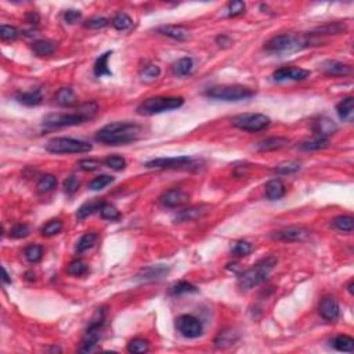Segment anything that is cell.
Wrapping results in <instances>:
<instances>
[{
  "mask_svg": "<svg viewBox=\"0 0 354 354\" xmlns=\"http://www.w3.org/2000/svg\"><path fill=\"white\" fill-rule=\"evenodd\" d=\"M205 96L212 100H219V101H241V100H248L253 97L255 92L240 84H223V86H214V87L208 88L205 92Z\"/></svg>",
  "mask_w": 354,
  "mask_h": 354,
  "instance_id": "8992f818",
  "label": "cell"
},
{
  "mask_svg": "<svg viewBox=\"0 0 354 354\" xmlns=\"http://www.w3.org/2000/svg\"><path fill=\"white\" fill-rule=\"evenodd\" d=\"M336 112L339 118L344 122H351L354 116V99L353 97H346L338 105H336Z\"/></svg>",
  "mask_w": 354,
  "mask_h": 354,
  "instance_id": "d4e9b609",
  "label": "cell"
},
{
  "mask_svg": "<svg viewBox=\"0 0 354 354\" xmlns=\"http://www.w3.org/2000/svg\"><path fill=\"white\" fill-rule=\"evenodd\" d=\"M253 250V246L248 241H237L231 245V253L237 257L248 256Z\"/></svg>",
  "mask_w": 354,
  "mask_h": 354,
  "instance_id": "74e56055",
  "label": "cell"
},
{
  "mask_svg": "<svg viewBox=\"0 0 354 354\" xmlns=\"http://www.w3.org/2000/svg\"><path fill=\"white\" fill-rule=\"evenodd\" d=\"M3 282H6V284H10L11 282L10 277H9V273H7V270H6L5 267H3Z\"/></svg>",
  "mask_w": 354,
  "mask_h": 354,
  "instance_id": "91938a15",
  "label": "cell"
},
{
  "mask_svg": "<svg viewBox=\"0 0 354 354\" xmlns=\"http://www.w3.org/2000/svg\"><path fill=\"white\" fill-rule=\"evenodd\" d=\"M20 35V32L17 29L16 26L11 25H2L0 26V39L5 40V42H11V40H16L17 37Z\"/></svg>",
  "mask_w": 354,
  "mask_h": 354,
  "instance_id": "c3c4849f",
  "label": "cell"
},
{
  "mask_svg": "<svg viewBox=\"0 0 354 354\" xmlns=\"http://www.w3.org/2000/svg\"><path fill=\"white\" fill-rule=\"evenodd\" d=\"M194 69V61L193 58L183 57L180 58L177 63L173 64V72L177 76H187L193 72Z\"/></svg>",
  "mask_w": 354,
  "mask_h": 354,
  "instance_id": "4dcf8cb0",
  "label": "cell"
},
{
  "mask_svg": "<svg viewBox=\"0 0 354 354\" xmlns=\"http://www.w3.org/2000/svg\"><path fill=\"white\" fill-rule=\"evenodd\" d=\"M184 104L183 97H151L144 100L137 107V114L143 116H152V115L162 114L167 111H173L180 108Z\"/></svg>",
  "mask_w": 354,
  "mask_h": 354,
  "instance_id": "5b68a950",
  "label": "cell"
},
{
  "mask_svg": "<svg viewBox=\"0 0 354 354\" xmlns=\"http://www.w3.org/2000/svg\"><path fill=\"white\" fill-rule=\"evenodd\" d=\"M148 350H150V343L147 342L146 339L136 338L127 343V351H130V353L143 354L147 353Z\"/></svg>",
  "mask_w": 354,
  "mask_h": 354,
  "instance_id": "60d3db41",
  "label": "cell"
},
{
  "mask_svg": "<svg viewBox=\"0 0 354 354\" xmlns=\"http://www.w3.org/2000/svg\"><path fill=\"white\" fill-rule=\"evenodd\" d=\"M209 206L206 205H201V206H191V208L180 210L179 213L174 216V222L176 223H183V222H193L199 217H203L205 214L208 213Z\"/></svg>",
  "mask_w": 354,
  "mask_h": 354,
  "instance_id": "ac0fdd59",
  "label": "cell"
},
{
  "mask_svg": "<svg viewBox=\"0 0 354 354\" xmlns=\"http://www.w3.org/2000/svg\"><path fill=\"white\" fill-rule=\"evenodd\" d=\"M332 226L342 233H351L354 229V219L347 214H342L332 220Z\"/></svg>",
  "mask_w": 354,
  "mask_h": 354,
  "instance_id": "d6a6232c",
  "label": "cell"
},
{
  "mask_svg": "<svg viewBox=\"0 0 354 354\" xmlns=\"http://www.w3.org/2000/svg\"><path fill=\"white\" fill-rule=\"evenodd\" d=\"M176 329L184 338L195 339L203 333V325L198 318L191 314H183L176 318Z\"/></svg>",
  "mask_w": 354,
  "mask_h": 354,
  "instance_id": "30bf717a",
  "label": "cell"
},
{
  "mask_svg": "<svg viewBox=\"0 0 354 354\" xmlns=\"http://www.w3.org/2000/svg\"><path fill=\"white\" fill-rule=\"evenodd\" d=\"M105 314H107V312L104 308H99L96 312L92 323L88 324L86 333H84L83 342H82V346L79 349L80 353H90V351H93L96 349V346H97L100 340V336H101V329L104 327Z\"/></svg>",
  "mask_w": 354,
  "mask_h": 354,
  "instance_id": "ba28073f",
  "label": "cell"
},
{
  "mask_svg": "<svg viewBox=\"0 0 354 354\" xmlns=\"http://www.w3.org/2000/svg\"><path fill=\"white\" fill-rule=\"evenodd\" d=\"M104 165L105 166L110 167V169H112V170L119 172V170H123V169L126 167V161L123 156L112 155V156H108V158H105Z\"/></svg>",
  "mask_w": 354,
  "mask_h": 354,
  "instance_id": "bcb514c9",
  "label": "cell"
},
{
  "mask_svg": "<svg viewBox=\"0 0 354 354\" xmlns=\"http://www.w3.org/2000/svg\"><path fill=\"white\" fill-rule=\"evenodd\" d=\"M111 22H112V26L118 31H127L133 25V20L126 13H118Z\"/></svg>",
  "mask_w": 354,
  "mask_h": 354,
  "instance_id": "8d00e7d4",
  "label": "cell"
},
{
  "mask_svg": "<svg viewBox=\"0 0 354 354\" xmlns=\"http://www.w3.org/2000/svg\"><path fill=\"white\" fill-rule=\"evenodd\" d=\"M300 169L299 163L295 162H288V163H281L274 169V172L280 173V174H289V173H295Z\"/></svg>",
  "mask_w": 354,
  "mask_h": 354,
  "instance_id": "f5cc1de1",
  "label": "cell"
},
{
  "mask_svg": "<svg viewBox=\"0 0 354 354\" xmlns=\"http://www.w3.org/2000/svg\"><path fill=\"white\" fill-rule=\"evenodd\" d=\"M80 18H82V13L79 10H67L65 11V14H64L65 22H67V24H71V25L80 21Z\"/></svg>",
  "mask_w": 354,
  "mask_h": 354,
  "instance_id": "9f6ffc18",
  "label": "cell"
},
{
  "mask_svg": "<svg viewBox=\"0 0 354 354\" xmlns=\"http://www.w3.org/2000/svg\"><path fill=\"white\" fill-rule=\"evenodd\" d=\"M353 280H351V281H350L349 282V285H347V289H349V292H350V293H353Z\"/></svg>",
  "mask_w": 354,
  "mask_h": 354,
  "instance_id": "94428289",
  "label": "cell"
},
{
  "mask_svg": "<svg viewBox=\"0 0 354 354\" xmlns=\"http://www.w3.org/2000/svg\"><path fill=\"white\" fill-rule=\"evenodd\" d=\"M100 166H101V162L96 159H83L79 162V167L84 172H93V170H97Z\"/></svg>",
  "mask_w": 354,
  "mask_h": 354,
  "instance_id": "db71d44e",
  "label": "cell"
},
{
  "mask_svg": "<svg viewBox=\"0 0 354 354\" xmlns=\"http://www.w3.org/2000/svg\"><path fill=\"white\" fill-rule=\"evenodd\" d=\"M111 54H112V52H107L104 53L103 56H100L99 58H97V61H96V64H94V75L97 76V78H101V76H110V75H112L110 71V68H108V60H110Z\"/></svg>",
  "mask_w": 354,
  "mask_h": 354,
  "instance_id": "f1b7e54d",
  "label": "cell"
},
{
  "mask_svg": "<svg viewBox=\"0 0 354 354\" xmlns=\"http://www.w3.org/2000/svg\"><path fill=\"white\" fill-rule=\"evenodd\" d=\"M194 292H198V288L190 284L187 281H180L174 284L172 288H170V295H184V293H194Z\"/></svg>",
  "mask_w": 354,
  "mask_h": 354,
  "instance_id": "b9f144b4",
  "label": "cell"
},
{
  "mask_svg": "<svg viewBox=\"0 0 354 354\" xmlns=\"http://www.w3.org/2000/svg\"><path fill=\"white\" fill-rule=\"evenodd\" d=\"M100 214H101V217H103V219L110 220V222H115V220L120 219L119 210L115 208L114 205H111V203H107V202H104L103 205H101V208H100Z\"/></svg>",
  "mask_w": 354,
  "mask_h": 354,
  "instance_id": "ab89813d",
  "label": "cell"
},
{
  "mask_svg": "<svg viewBox=\"0 0 354 354\" xmlns=\"http://www.w3.org/2000/svg\"><path fill=\"white\" fill-rule=\"evenodd\" d=\"M238 338H240V335H238V332H235L233 328L223 329L214 338V346L217 349H226V347L233 346L238 340Z\"/></svg>",
  "mask_w": 354,
  "mask_h": 354,
  "instance_id": "7402d4cb",
  "label": "cell"
},
{
  "mask_svg": "<svg viewBox=\"0 0 354 354\" xmlns=\"http://www.w3.org/2000/svg\"><path fill=\"white\" fill-rule=\"evenodd\" d=\"M63 227L64 226L61 220L54 219L45 224L40 231H42V235H45V237H53V235H57L58 233H61Z\"/></svg>",
  "mask_w": 354,
  "mask_h": 354,
  "instance_id": "7bdbcfd3",
  "label": "cell"
},
{
  "mask_svg": "<svg viewBox=\"0 0 354 354\" xmlns=\"http://www.w3.org/2000/svg\"><path fill=\"white\" fill-rule=\"evenodd\" d=\"M266 198L269 201H278L281 199L285 193H287V188H285V184L280 180V179H273L270 182L266 184L264 187Z\"/></svg>",
  "mask_w": 354,
  "mask_h": 354,
  "instance_id": "d6986e66",
  "label": "cell"
},
{
  "mask_svg": "<svg viewBox=\"0 0 354 354\" xmlns=\"http://www.w3.org/2000/svg\"><path fill=\"white\" fill-rule=\"evenodd\" d=\"M46 150L52 154H83L93 150L87 141L71 139V137H54L47 141Z\"/></svg>",
  "mask_w": 354,
  "mask_h": 354,
  "instance_id": "52a82bcc",
  "label": "cell"
},
{
  "mask_svg": "<svg viewBox=\"0 0 354 354\" xmlns=\"http://www.w3.org/2000/svg\"><path fill=\"white\" fill-rule=\"evenodd\" d=\"M318 313L320 316L329 323H333L339 318L340 314V307H339L338 300L333 296H324L318 306Z\"/></svg>",
  "mask_w": 354,
  "mask_h": 354,
  "instance_id": "9a60e30c",
  "label": "cell"
},
{
  "mask_svg": "<svg viewBox=\"0 0 354 354\" xmlns=\"http://www.w3.org/2000/svg\"><path fill=\"white\" fill-rule=\"evenodd\" d=\"M56 101L61 107H72L76 104V94L71 87H61L56 94Z\"/></svg>",
  "mask_w": 354,
  "mask_h": 354,
  "instance_id": "484cf974",
  "label": "cell"
},
{
  "mask_svg": "<svg viewBox=\"0 0 354 354\" xmlns=\"http://www.w3.org/2000/svg\"><path fill=\"white\" fill-rule=\"evenodd\" d=\"M103 203H104V201H101V199H92V201H88V202H84L83 205L78 209L76 217H78L79 220L87 219L88 216H92L94 212H97V210L100 212V208H101Z\"/></svg>",
  "mask_w": 354,
  "mask_h": 354,
  "instance_id": "4316f807",
  "label": "cell"
},
{
  "mask_svg": "<svg viewBox=\"0 0 354 354\" xmlns=\"http://www.w3.org/2000/svg\"><path fill=\"white\" fill-rule=\"evenodd\" d=\"M231 122L240 130L256 133V131H261L264 130L266 127H269L271 119L264 114H241L234 116Z\"/></svg>",
  "mask_w": 354,
  "mask_h": 354,
  "instance_id": "9c48e42d",
  "label": "cell"
},
{
  "mask_svg": "<svg viewBox=\"0 0 354 354\" xmlns=\"http://www.w3.org/2000/svg\"><path fill=\"white\" fill-rule=\"evenodd\" d=\"M141 126L133 122H112L96 133V141L105 146H123L139 140Z\"/></svg>",
  "mask_w": 354,
  "mask_h": 354,
  "instance_id": "6da1fadb",
  "label": "cell"
},
{
  "mask_svg": "<svg viewBox=\"0 0 354 354\" xmlns=\"http://www.w3.org/2000/svg\"><path fill=\"white\" fill-rule=\"evenodd\" d=\"M56 186H57V177L53 174H45L39 179L36 188L39 193H49Z\"/></svg>",
  "mask_w": 354,
  "mask_h": 354,
  "instance_id": "f35d334b",
  "label": "cell"
},
{
  "mask_svg": "<svg viewBox=\"0 0 354 354\" xmlns=\"http://www.w3.org/2000/svg\"><path fill=\"white\" fill-rule=\"evenodd\" d=\"M329 146V140L327 137H318L314 136L312 140L303 141L300 143V148L304 151H318V150H324Z\"/></svg>",
  "mask_w": 354,
  "mask_h": 354,
  "instance_id": "f546056e",
  "label": "cell"
},
{
  "mask_svg": "<svg viewBox=\"0 0 354 354\" xmlns=\"http://www.w3.org/2000/svg\"><path fill=\"white\" fill-rule=\"evenodd\" d=\"M151 169H188L194 166V158L188 155L174 156V158H156L146 163Z\"/></svg>",
  "mask_w": 354,
  "mask_h": 354,
  "instance_id": "8fae6325",
  "label": "cell"
},
{
  "mask_svg": "<svg viewBox=\"0 0 354 354\" xmlns=\"http://www.w3.org/2000/svg\"><path fill=\"white\" fill-rule=\"evenodd\" d=\"M332 347L338 351H343V353H351L354 350V339L349 335H339L336 338L332 339Z\"/></svg>",
  "mask_w": 354,
  "mask_h": 354,
  "instance_id": "83f0119b",
  "label": "cell"
},
{
  "mask_svg": "<svg viewBox=\"0 0 354 354\" xmlns=\"http://www.w3.org/2000/svg\"><path fill=\"white\" fill-rule=\"evenodd\" d=\"M97 238H99V237H97L96 233H86V234L82 235V237L79 238L75 250H76L78 253H83L86 250L92 249L94 246V244L97 242Z\"/></svg>",
  "mask_w": 354,
  "mask_h": 354,
  "instance_id": "836d02e7",
  "label": "cell"
},
{
  "mask_svg": "<svg viewBox=\"0 0 354 354\" xmlns=\"http://www.w3.org/2000/svg\"><path fill=\"white\" fill-rule=\"evenodd\" d=\"M112 182H114V177L112 176H108V174H100L99 177H96V179H93V180L90 182L88 188H90V190H93V191H100V190H103V188H105L107 186H110Z\"/></svg>",
  "mask_w": 354,
  "mask_h": 354,
  "instance_id": "ee69618b",
  "label": "cell"
},
{
  "mask_svg": "<svg viewBox=\"0 0 354 354\" xmlns=\"http://www.w3.org/2000/svg\"><path fill=\"white\" fill-rule=\"evenodd\" d=\"M321 71L329 76H347L351 73V67L340 61L327 60L321 64Z\"/></svg>",
  "mask_w": 354,
  "mask_h": 354,
  "instance_id": "e0dca14e",
  "label": "cell"
},
{
  "mask_svg": "<svg viewBox=\"0 0 354 354\" xmlns=\"http://www.w3.org/2000/svg\"><path fill=\"white\" fill-rule=\"evenodd\" d=\"M159 202L165 208H179L188 202V194L182 188L167 190L159 197Z\"/></svg>",
  "mask_w": 354,
  "mask_h": 354,
  "instance_id": "5bb4252c",
  "label": "cell"
},
{
  "mask_svg": "<svg viewBox=\"0 0 354 354\" xmlns=\"http://www.w3.org/2000/svg\"><path fill=\"white\" fill-rule=\"evenodd\" d=\"M288 139L285 137H269L266 140L259 141L256 144V150L257 151L266 152V151H276V150H281L284 147L288 146Z\"/></svg>",
  "mask_w": 354,
  "mask_h": 354,
  "instance_id": "603a6c76",
  "label": "cell"
},
{
  "mask_svg": "<svg viewBox=\"0 0 354 354\" xmlns=\"http://www.w3.org/2000/svg\"><path fill=\"white\" fill-rule=\"evenodd\" d=\"M159 75H161V68L158 67V65H154V64L147 65L141 71V78H143V80H146V82L155 80L156 78H159Z\"/></svg>",
  "mask_w": 354,
  "mask_h": 354,
  "instance_id": "7dc6e473",
  "label": "cell"
},
{
  "mask_svg": "<svg viewBox=\"0 0 354 354\" xmlns=\"http://www.w3.org/2000/svg\"><path fill=\"white\" fill-rule=\"evenodd\" d=\"M336 130H338V126L335 125L333 120L328 119V118H320L313 125L314 136H318V137H327L328 139V136L333 135Z\"/></svg>",
  "mask_w": 354,
  "mask_h": 354,
  "instance_id": "44dd1931",
  "label": "cell"
},
{
  "mask_svg": "<svg viewBox=\"0 0 354 354\" xmlns=\"http://www.w3.org/2000/svg\"><path fill=\"white\" fill-rule=\"evenodd\" d=\"M308 235H310V231L307 229L292 226V227L274 231L271 234V238L277 241H284V242H299V241L306 240Z\"/></svg>",
  "mask_w": 354,
  "mask_h": 354,
  "instance_id": "4fadbf2b",
  "label": "cell"
},
{
  "mask_svg": "<svg viewBox=\"0 0 354 354\" xmlns=\"http://www.w3.org/2000/svg\"><path fill=\"white\" fill-rule=\"evenodd\" d=\"M245 9H246V6H245L244 2H241V0H233V2H230L229 6H227V16L238 17L241 16V14H244Z\"/></svg>",
  "mask_w": 354,
  "mask_h": 354,
  "instance_id": "681fc988",
  "label": "cell"
},
{
  "mask_svg": "<svg viewBox=\"0 0 354 354\" xmlns=\"http://www.w3.org/2000/svg\"><path fill=\"white\" fill-rule=\"evenodd\" d=\"M88 273V266L83 260H73L67 267V274L71 277H82Z\"/></svg>",
  "mask_w": 354,
  "mask_h": 354,
  "instance_id": "d590c367",
  "label": "cell"
},
{
  "mask_svg": "<svg viewBox=\"0 0 354 354\" xmlns=\"http://www.w3.org/2000/svg\"><path fill=\"white\" fill-rule=\"evenodd\" d=\"M158 32L165 35V36L170 37V39H174V40H179V42H183V40H187L190 37V32L188 29H186L184 26L180 25H163L158 28Z\"/></svg>",
  "mask_w": 354,
  "mask_h": 354,
  "instance_id": "ffe728a7",
  "label": "cell"
},
{
  "mask_svg": "<svg viewBox=\"0 0 354 354\" xmlns=\"http://www.w3.org/2000/svg\"><path fill=\"white\" fill-rule=\"evenodd\" d=\"M78 188H79V180L76 179V176L67 177V180L64 182V190H65V193L73 194L75 191H78Z\"/></svg>",
  "mask_w": 354,
  "mask_h": 354,
  "instance_id": "11a10c76",
  "label": "cell"
},
{
  "mask_svg": "<svg viewBox=\"0 0 354 354\" xmlns=\"http://www.w3.org/2000/svg\"><path fill=\"white\" fill-rule=\"evenodd\" d=\"M108 25V20L105 17H93L84 22V26L88 29H103Z\"/></svg>",
  "mask_w": 354,
  "mask_h": 354,
  "instance_id": "816d5d0a",
  "label": "cell"
},
{
  "mask_svg": "<svg viewBox=\"0 0 354 354\" xmlns=\"http://www.w3.org/2000/svg\"><path fill=\"white\" fill-rule=\"evenodd\" d=\"M32 50L39 57L52 56L56 50V43L50 42V40H37L32 45Z\"/></svg>",
  "mask_w": 354,
  "mask_h": 354,
  "instance_id": "1f68e13d",
  "label": "cell"
},
{
  "mask_svg": "<svg viewBox=\"0 0 354 354\" xmlns=\"http://www.w3.org/2000/svg\"><path fill=\"white\" fill-rule=\"evenodd\" d=\"M167 273H169V267H166V266H148L146 269L140 270V273L136 276V280L141 282L156 281V280L163 278Z\"/></svg>",
  "mask_w": 354,
  "mask_h": 354,
  "instance_id": "2e32d148",
  "label": "cell"
},
{
  "mask_svg": "<svg viewBox=\"0 0 354 354\" xmlns=\"http://www.w3.org/2000/svg\"><path fill=\"white\" fill-rule=\"evenodd\" d=\"M29 234H31V229H29V226H26V224H22V223L16 224V226L10 230V235L13 237V238H17V240L26 238Z\"/></svg>",
  "mask_w": 354,
  "mask_h": 354,
  "instance_id": "f907efd6",
  "label": "cell"
},
{
  "mask_svg": "<svg viewBox=\"0 0 354 354\" xmlns=\"http://www.w3.org/2000/svg\"><path fill=\"white\" fill-rule=\"evenodd\" d=\"M24 255H25V259L29 261V263H32V264H36V263H39V261L42 260V257H43L42 246L36 244L29 245V246H26Z\"/></svg>",
  "mask_w": 354,
  "mask_h": 354,
  "instance_id": "e575fe53",
  "label": "cell"
},
{
  "mask_svg": "<svg viewBox=\"0 0 354 354\" xmlns=\"http://www.w3.org/2000/svg\"><path fill=\"white\" fill-rule=\"evenodd\" d=\"M308 76H310V71L300 67H281L273 73V79L276 82H288V80L299 82V80L307 79Z\"/></svg>",
  "mask_w": 354,
  "mask_h": 354,
  "instance_id": "7c38bea8",
  "label": "cell"
},
{
  "mask_svg": "<svg viewBox=\"0 0 354 354\" xmlns=\"http://www.w3.org/2000/svg\"><path fill=\"white\" fill-rule=\"evenodd\" d=\"M216 43H217L220 47H229L233 42H231V39H230L229 36H226V35H220V36L216 37Z\"/></svg>",
  "mask_w": 354,
  "mask_h": 354,
  "instance_id": "680465c9",
  "label": "cell"
},
{
  "mask_svg": "<svg viewBox=\"0 0 354 354\" xmlns=\"http://www.w3.org/2000/svg\"><path fill=\"white\" fill-rule=\"evenodd\" d=\"M316 43L317 40L313 39L312 35L308 36L304 33H282L271 37L264 45V50L273 54H289L314 46Z\"/></svg>",
  "mask_w": 354,
  "mask_h": 354,
  "instance_id": "3957f363",
  "label": "cell"
},
{
  "mask_svg": "<svg viewBox=\"0 0 354 354\" xmlns=\"http://www.w3.org/2000/svg\"><path fill=\"white\" fill-rule=\"evenodd\" d=\"M97 112H99V105L90 101V103L80 105L76 112H69V114H60L58 112V114L47 115L43 119V126L47 129H60V127L82 125L84 122L94 118Z\"/></svg>",
  "mask_w": 354,
  "mask_h": 354,
  "instance_id": "7a4b0ae2",
  "label": "cell"
},
{
  "mask_svg": "<svg viewBox=\"0 0 354 354\" xmlns=\"http://www.w3.org/2000/svg\"><path fill=\"white\" fill-rule=\"evenodd\" d=\"M26 21L29 22V24H32V25H36V24H39V21H40V17H39V14L35 13V11H31V13L26 14Z\"/></svg>",
  "mask_w": 354,
  "mask_h": 354,
  "instance_id": "6f0895ef",
  "label": "cell"
},
{
  "mask_svg": "<svg viewBox=\"0 0 354 354\" xmlns=\"http://www.w3.org/2000/svg\"><path fill=\"white\" fill-rule=\"evenodd\" d=\"M16 99L18 100V103H21L26 107H35V105H39L42 103L43 94L40 92V88H33V90L17 93Z\"/></svg>",
  "mask_w": 354,
  "mask_h": 354,
  "instance_id": "cb8c5ba5",
  "label": "cell"
},
{
  "mask_svg": "<svg viewBox=\"0 0 354 354\" xmlns=\"http://www.w3.org/2000/svg\"><path fill=\"white\" fill-rule=\"evenodd\" d=\"M346 31V25L342 24V22H332V24H327V25L320 26L316 29V32L318 33H323V35H336V33H342V32Z\"/></svg>",
  "mask_w": 354,
  "mask_h": 354,
  "instance_id": "f6af8a7d",
  "label": "cell"
},
{
  "mask_svg": "<svg viewBox=\"0 0 354 354\" xmlns=\"http://www.w3.org/2000/svg\"><path fill=\"white\" fill-rule=\"evenodd\" d=\"M277 263H278V260L274 256H269V257H264L260 261H257L252 269L244 271L238 277V288L241 291L248 292L252 288L263 284L269 278L271 271L274 270Z\"/></svg>",
  "mask_w": 354,
  "mask_h": 354,
  "instance_id": "277c9868",
  "label": "cell"
}]
</instances>
